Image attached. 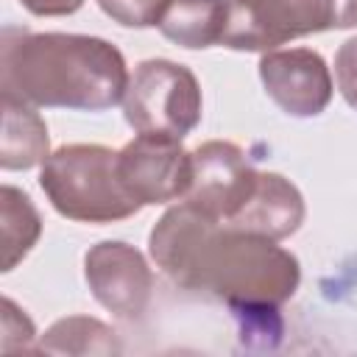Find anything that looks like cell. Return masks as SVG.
Returning a JSON list of instances; mask_svg holds the SVG:
<instances>
[{
  "label": "cell",
  "mask_w": 357,
  "mask_h": 357,
  "mask_svg": "<svg viewBox=\"0 0 357 357\" xmlns=\"http://www.w3.org/2000/svg\"><path fill=\"white\" fill-rule=\"evenodd\" d=\"M335 81L343 100L357 109V36L346 39L335 56Z\"/></svg>",
  "instance_id": "obj_17"
},
{
  "label": "cell",
  "mask_w": 357,
  "mask_h": 357,
  "mask_svg": "<svg viewBox=\"0 0 357 357\" xmlns=\"http://www.w3.org/2000/svg\"><path fill=\"white\" fill-rule=\"evenodd\" d=\"M0 234H3V273L14 271L28 257L42 234V218L31 198L17 187L0 190Z\"/></svg>",
  "instance_id": "obj_13"
},
{
  "label": "cell",
  "mask_w": 357,
  "mask_h": 357,
  "mask_svg": "<svg viewBox=\"0 0 357 357\" xmlns=\"http://www.w3.org/2000/svg\"><path fill=\"white\" fill-rule=\"evenodd\" d=\"M257 176L259 170H254L240 145L209 139L192 151V181L184 201L218 223H229L248 201Z\"/></svg>",
  "instance_id": "obj_7"
},
{
  "label": "cell",
  "mask_w": 357,
  "mask_h": 357,
  "mask_svg": "<svg viewBox=\"0 0 357 357\" xmlns=\"http://www.w3.org/2000/svg\"><path fill=\"white\" fill-rule=\"evenodd\" d=\"M123 187L142 204H167L187 195L192 181V151L178 137L137 134L117 151Z\"/></svg>",
  "instance_id": "obj_6"
},
{
  "label": "cell",
  "mask_w": 357,
  "mask_h": 357,
  "mask_svg": "<svg viewBox=\"0 0 357 357\" xmlns=\"http://www.w3.org/2000/svg\"><path fill=\"white\" fill-rule=\"evenodd\" d=\"M301 220H304V198L298 187L279 173H259L243 209L223 226L262 234L271 240H284L298 231Z\"/></svg>",
  "instance_id": "obj_10"
},
{
  "label": "cell",
  "mask_w": 357,
  "mask_h": 357,
  "mask_svg": "<svg viewBox=\"0 0 357 357\" xmlns=\"http://www.w3.org/2000/svg\"><path fill=\"white\" fill-rule=\"evenodd\" d=\"M33 335L36 332H33L31 318L11 298H3V351L31 349Z\"/></svg>",
  "instance_id": "obj_16"
},
{
  "label": "cell",
  "mask_w": 357,
  "mask_h": 357,
  "mask_svg": "<svg viewBox=\"0 0 357 357\" xmlns=\"http://www.w3.org/2000/svg\"><path fill=\"white\" fill-rule=\"evenodd\" d=\"M47 126L31 109V103L3 92V137H0V167L28 170L45 162L47 153Z\"/></svg>",
  "instance_id": "obj_11"
},
{
  "label": "cell",
  "mask_w": 357,
  "mask_h": 357,
  "mask_svg": "<svg viewBox=\"0 0 357 357\" xmlns=\"http://www.w3.org/2000/svg\"><path fill=\"white\" fill-rule=\"evenodd\" d=\"M39 351H50V354H117L120 340L114 337V332L103 321L86 318V315H70V318L56 321L42 335Z\"/></svg>",
  "instance_id": "obj_14"
},
{
  "label": "cell",
  "mask_w": 357,
  "mask_h": 357,
  "mask_svg": "<svg viewBox=\"0 0 357 357\" xmlns=\"http://www.w3.org/2000/svg\"><path fill=\"white\" fill-rule=\"evenodd\" d=\"M156 28L165 39L190 50L220 45L226 28V0H165Z\"/></svg>",
  "instance_id": "obj_12"
},
{
  "label": "cell",
  "mask_w": 357,
  "mask_h": 357,
  "mask_svg": "<svg viewBox=\"0 0 357 357\" xmlns=\"http://www.w3.org/2000/svg\"><path fill=\"white\" fill-rule=\"evenodd\" d=\"M332 8H335V28L357 25V0H332Z\"/></svg>",
  "instance_id": "obj_19"
},
{
  "label": "cell",
  "mask_w": 357,
  "mask_h": 357,
  "mask_svg": "<svg viewBox=\"0 0 357 357\" xmlns=\"http://www.w3.org/2000/svg\"><path fill=\"white\" fill-rule=\"evenodd\" d=\"M84 276L95 301L117 318H139L151 301L153 273L145 257L123 240L92 245L84 257Z\"/></svg>",
  "instance_id": "obj_8"
},
{
  "label": "cell",
  "mask_w": 357,
  "mask_h": 357,
  "mask_svg": "<svg viewBox=\"0 0 357 357\" xmlns=\"http://www.w3.org/2000/svg\"><path fill=\"white\" fill-rule=\"evenodd\" d=\"M98 6L126 28H151L159 22L165 0H98Z\"/></svg>",
  "instance_id": "obj_15"
},
{
  "label": "cell",
  "mask_w": 357,
  "mask_h": 357,
  "mask_svg": "<svg viewBox=\"0 0 357 357\" xmlns=\"http://www.w3.org/2000/svg\"><path fill=\"white\" fill-rule=\"evenodd\" d=\"M148 251L176 284L240 312H273L301 282L298 259L276 240L229 229L187 201L159 218Z\"/></svg>",
  "instance_id": "obj_1"
},
{
  "label": "cell",
  "mask_w": 357,
  "mask_h": 357,
  "mask_svg": "<svg viewBox=\"0 0 357 357\" xmlns=\"http://www.w3.org/2000/svg\"><path fill=\"white\" fill-rule=\"evenodd\" d=\"M123 53L98 36L3 31L0 89L31 106L103 112L128 86Z\"/></svg>",
  "instance_id": "obj_2"
},
{
  "label": "cell",
  "mask_w": 357,
  "mask_h": 357,
  "mask_svg": "<svg viewBox=\"0 0 357 357\" xmlns=\"http://www.w3.org/2000/svg\"><path fill=\"white\" fill-rule=\"evenodd\" d=\"M335 28L332 0H226L223 47L273 50L298 36Z\"/></svg>",
  "instance_id": "obj_5"
},
{
  "label": "cell",
  "mask_w": 357,
  "mask_h": 357,
  "mask_svg": "<svg viewBox=\"0 0 357 357\" xmlns=\"http://www.w3.org/2000/svg\"><path fill=\"white\" fill-rule=\"evenodd\" d=\"M268 98L290 117H315L332 100V75L321 53L310 47L268 50L259 59Z\"/></svg>",
  "instance_id": "obj_9"
},
{
  "label": "cell",
  "mask_w": 357,
  "mask_h": 357,
  "mask_svg": "<svg viewBox=\"0 0 357 357\" xmlns=\"http://www.w3.org/2000/svg\"><path fill=\"white\" fill-rule=\"evenodd\" d=\"M39 187L59 215L81 223H114L142 209L123 187L117 151L106 145H61L42 162Z\"/></svg>",
  "instance_id": "obj_3"
},
{
  "label": "cell",
  "mask_w": 357,
  "mask_h": 357,
  "mask_svg": "<svg viewBox=\"0 0 357 357\" xmlns=\"http://www.w3.org/2000/svg\"><path fill=\"white\" fill-rule=\"evenodd\" d=\"M126 123L137 134L187 137L201 120V86L190 67L148 59L134 67L123 95Z\"/></svg>",
  "instance_id": "obj_4"
},
{
  "label": "cell",
  "mask_w": 357,
  "mask_h": 357,
  "mask_svg": "<svg viewBox=\"0 0 357 357\" xmlns=\"http://www.w3.org/2000/svg\"><path fill=\"white\" fill-rule=\"evenodd\" d=\"M36 17H64L84 6V0H20Z\"/></svg>",
  "instance_id": "obj_18"
}]
</instances>
